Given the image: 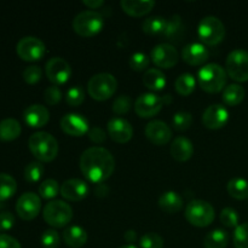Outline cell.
<instances>
[{
  "label": "cell",
  "mask_w": 248,
  "mask_h": 248,
  "mask_svg": "<svg viewBox=\"0 0 248 248\" xmlns=\"http://www.w3.org/2000/svg\"><path fill=\"white\" fill-rule=\"evenodd\" d=\"M137 237V234H136L135 230H128V232H125V239L127 240L128 242H133Z\"/></svg>",
  "instance_id": "816d5d0a"
},
{
  "label": "cell",
  "mask_w": 248,
  "mask_h": 248,
  "mask_svg": "<svg viewBox=\"0 0 248 248\" xmlns=\"http://www.w3.org/2000/svg\"><path fill=\"white\" fill-rule=\"evenodd\" d=\"M131 106H132V101H131L130 96L123 94V96H119L114 101L113 110L114 113L119 114V115H123V114L128 113V110L131 109Z\"/></svg>",
  "instance_id": "ee69618b"
},
{
  "label": "cell",
  "mask_w": 248,
  "mask_h": 248,
  "mask_svg": "<svg viewBox=\"0 0 248 248\" xmlns=\"http://www.w3.org/2000/svg\"><path fill=\"white\" fill-rule=\"evenodd\" d=\"M15 225V216L11 212L0 213V232H7Z\"/></svg>",
  "instance_id": "7dc6e473"
},
{
  "label": "cell",
  "mask_w": 248,
  "mask_h": 248,
  "mask_svg": "<svg viewBox=\"0 0 248 248\" xmlns=\"http://www.w3.org/2000/svg\"><path fill=\"white\" fill-rule=\"evenodd\" d=\"M17 190V183L12 176L7 173H0V201L12 198Z\"/></svg>",
  "instance_id": "1f68e13d"
},
{
  "label": "cell",
  "mask_w": 248,
  "mask_h": 248,
  "mask_svg": "<svg viewBox=\"0 0 248 248\" xmlns=\"http://www.w3.org/2000/svg\"><path fill=\"white\" fill-rule=\"evenodd\" d=\"M104 26V19L99 12L93 10L82 11L75 16L73 21V29L77 34L84 38H90L102 31Z\"/></svg>",
  "instance_id": "277c9868"
},
{
  "label": "cell",
  "mask_w": 248,
  "mask_h": 248,
  "mask_svg": "<svg viewBox=\"0 0 248 248\" xmlns=\"http://www.w3.org/2000/svg\"><path fill=\"white\" fill-rule=\"evenodd\" d=\"M228 193L236 200L248 199V181L244 178H232L228 183Z\"/></svg>",
  "instance_id": "f546056e"
},
{
  "label": "cell",
  "mask_w": 248,
  "mask_h": 248,
  "mask_svg": "<svg viewBox=\"0 0 248 248\" xmlns=\"http://www.w3.org/2000/svg\"><path fill=\"white\" fill-rule=\"evenodd\" d=\"M116 89H118V81L109 73H99L93 75L87 84L89 94L96 101L109 99L115 93Z\"/></svg>",
  "instance_id": "5b68a950"
},
{
  "label": "cell",
  "mask_w": 248,
  "mask_h": 248,
  "mask_svg": "<svg viewBox=\"0 0 248 248\" xmlns=\"http://www.w3.org/2000/svg\"><path fill=\"white\" fill-rule=\"evenodd\" d=\"M58 191H60V186H58V182L55 181V179H46L39 186V195L43 199H46V200L56 198Z\"/></svg>",
  "instance_id": "d590c367"
},
{
  "label": "cell",
  "mask_w": 248,
  "mask_h": 248,
  "mask_svg": "<svg viewBox=\"0 0 248 248\" xmlns=\"http://www.w3.org/2000/svg\"><path fill=\"white\" fill-rule=\"evenodd\" d=\"M229 120V111L222 104L207 107L202 114V124L210 130H218L225 126Z\"/></svg>",
  "instance_id": "9a60e30c"
},
{
  "label": "cell",
  "mask_w": 248,
  "mask_h": 248,
  "mask_svg": "<svg viewBox=\"0 0 248 248\" xmlns=\"http://www.w3.org/2000/svg\"><path fill=\"white\" fill-rule=\"evenodd\" d=\"M143 31L149 35H159L164 34L166 28V19L160 16H153L145 19L142 24Z\"/></svg>",
  "instance_id": "4dcf8cb0"
},
{
  "label": "cell",
  "mask_w": 248,
  "mask_h": 248,
  "mask_svg": "<svg viewBox=\"0 0 248 248\" xmlns=\"http://www.w3.org/2000/svg\"><path fill=\"white\" fill-rule=\"evenodd\" d=\"M108 133L116 143H127L133 136V128L127 120L123 118H113L108 123Z\"/></svg>",
  "instance_id": "ac0fdd59"
},
{
  "label": "cell",
  "mask_w": 248,
  "mask_h": 248,
  "mask_svg": "<svg viewBox=\"0 0 248 248\" xmlns=\"http://www.w3.org/2000/svg\"><path fill=\"white\" fill-rule=\"evenodd\" d=\"M63 240L69 247L80 248L87 242V232L79 225H72L63 232Z\"/></svg>",
  "instance_id": "cb8c5ba5"
},
{
  "label": "cell",
  "mask_w": 248,
  "mask_h": 248,
  "mask_svg": "<svg viewBox=\"0 0 248 248\" xmlns=\"http://www.w3.org/2000/svg\"><path fill=\"white\" fill-rule=\"evenodd\" d=\"M43 216L45 222L53 228H63L73 219V208L62 200H53L46 203Z\"/></svg>",
  "instance_id": "8992f818"
},
{
  "label": "cell",
  "mask_w": 248,
  "mask_h": 248,
  "mask_svg": "<svg viewBox=\"0 0 248 248\" xmlns=\"http://www.w3.org/2000/svg\"><path fill=\"white\" fill-rule=\"evenodd\" d=\"M220 222L224 227L227 228H235L239 227V215L236 211L232 207L223 208L220 212Z\"/></svg>",
  "instance_id": "ab89813d"
},
{
  "label": "cell",
  "mask_w": 248,
  "mask_h": 248,
  "mask_svg": "<svg viewBox=\"0 0 248 248\" xmlns=\"http://www.w3.org/2000/svg\"><path fill=\"white\" fill-rule=\"evenodd\" d=\"M164 106V99L155 93H143L136 99L135 110L140 118H153L160 113Z\"/></svg>",
  "instance_id": "7c38bea8"
},
{
  "label": "cell",
  "mask_w": 248,
  "mask_h": 248,
  "mask_svg": "<svg viewBox=\"0 0 248 248\" xmlns=\"http://www.w3.org/2000/svg\"><path fill=\"white\" fill-rule=\"evenodd\" d=\"M22 132L21 124L16 119L7 118L0 121V140L10 142L19 137Z\"/></svg>",
  "instance_id": "484cf974"
},
{
  "label": "cell",
  "mask_w": 248,
  "mask_h": 248,
  "mask_svg": "<svg viewBox=\"0 0 248 248\" xmlns=\"http://www.w3.org/2000/svg\"><path fill=\"white\" fill-rule=\"evenodd\" d=\"M143 84L152 91H160L166 85V77L160 69L150 68V69L145 70L144 77H143Z\"/></svg>",
  "instance_id": "4316f807"
},
{
  "label": "cell",
  "mask_w": 248,
  "mask_h": 248,
  "mask_svg": "<svg viewBox=\"0 0 248 248\" xmlns=\"http://www.w3.org/2000/svg\"><path fill=\"white\" fill-rule=\"evenodd\" d=\"M199 38L203 44L215 46L223 41L225 36V27L219 18L215 16H207L199 23Z\"/></svg>",
  "instance_id": "ba28073f"
},
{
  "label": "cell",
  "mask_w": 248,
  "mask_h": 248,
  "mask_svg": "<svg viewBox=\"0 0 248 248\" xmlns=\"http://www.w3.org/2000/svg\"><path fill=\"white\" fill-rule=\"evenodd\" d=\"M46 75L48 80L57 86L62 85L69 80L72 75V68L70 64L62 57H52L46 63Z\"/></svg>",
  "instance_id": "8fae6325"
},
{
  "label": "cell",
  "mask_w": 248,
  "mask_h": 248,
  "mask_svg": "<svg viewBox=\"0 0 248 248\" xmlns=\"http://www.w3.org/2000/svg\"><path fill=\"white\" fill-rule=\"evenodd\" d=\"M80 170L90 182L102 184L113 174L115 160L106 148L91 147L80 156Z\"/></svg>",
  "instance_id": "6da1fadb"
},
{
  "label": "cell",
  "mask_w": 248,
  "mask_h": 248,
  "mask_svg": "<svg viewBox=\"0 0 248 248\" xmlns=\"http://www.w3.org/2000/svg\"><path fill=\"white\" fill-rule=\"evenodd\" d=\"M23 119L31 127H43L50 120V111L41 104H31L23 111Z\"/></svg>",
  "instance_id": "ffe728a7"
},
{
  "label": "cell",
  "mask_w": 248,
  "mask_h": 248,
  "mask_svg": "<svg viewBox=\"0 0 248 248\" xmlns=\"http://www.w3.org/2000/svg\"><path fill=\"white\" fill-rule=\"evenodd\" d=\"M227 74L235 81L245 82L248 80V52L242 48L232 50L228 55L227 62Z\"/></svg>",
  "instance_id": "9c48e42d"
},
{
  "label": "cell",
  "mask_w": 248,
  "mask_h": 248,
  "mask_svg": "<svg viewBox=\"0 0 248 248\" xmlns=\"http://www.w3.org/2000/svg\"><path fill=\"white\" fill-rule=\"evenodd\" d=\"M182 57L188 64L190 65H201L208 60L210 52L207 47L200 43L188 44L182 51Z\"/></svg>",
  "instance_id": "44dd1931"
},
{
  "label": "cell",
  "mask_w": 248,
  "mask_h": 248,
  "mask_svg": "<svg viewBox=\"0 0 248 248\" xmlns=\"http://www.w3.org/2000/svg\"><path fill=\"white\" fill-rule=\"evenodd\" d=\"M61 128L67 135L81 137L85 133H89V121L80 114L70 113L61 119Z\"/></svg>",
  "instance_id": "2e32d148"
},
{
  "label": "cell",
  "mask_w": 248,
  "mask_h": 248,
  "mask_svg": "<svg viewBox=\"0 0 248 248\" xmlns=\"http://www.w3.org/2000/svg\"><path fill=\"white\" fill-rule=\"evenodd\" d=\"M145 136L155 145H165L171 140L172 130L166 123L153 120L145 127Z\"/></svg>",
  "instance_id": "e0dca14e"
},
{
  "label": "cell",
  "mask_w": 248,
  "mask_h": 248,
  "mask_svg": "<svg viewBox=\"0 0 248 248\" xmlns=\"http://www.w3.org/2000/svg\"><path fill=\"white\" fill-rule=\"evenodd\" d=\"M173 128L177 131H186L193 124V115L189 111H178L172 118Z\"/></svg>",
  "instance_id": "8d00e7d4"
},
{
  "label": "cell",
  "mask_w": 248,
  "mask_h": 248,
  "mask_svg": "<svg viewBox=\"0 0 248 248\" xmlns=\"http://www.w3.org/2000/svg\"><path fill=\"white\" fill-rule=\"evenodd\" d=\"M186 218L191 225L199 228L208 227L215 220V208L203 200H193L186 208Z\"/></svg>",
  "instance_id": "52a82bcc"
},
{
  "label": "cell",
  "mask_w": 248,
  "mask_h": 248,
  "mask_svg": "<svg viewBox=\"0 0 248 248\" xmlns=\"http://www.w3.org/2000/svg\"><path fill=\"white\" fill-rule=\"evenodd\" d=\"M44 174V166L40 161H31L24 169V178L29 183H36Z\"/></svg>",
  "instance_id": "e575fe53"
},
{
  "label": "cell",
  "mask_w": 248,
  "mask_h": 248,
  "mask_svg": "<svg viewBox=\"0 0 248 248\" xmlns=\"http://www.w3.org/2000/svg\"><path fill=\"white\" fill-rule=\"evenodd\" d=\"M232 240L235 248H248V222L242 223L235 229Z\"/></svg>",
  "instance_id": "f35d334b"
},
{
  "label": "cell",
  "mask_w": 248,
  "mask_h": 248,
  "mask_svg": "<svg viewBox=\"0 0 248 248\" xmlns=\"http://www.w3.org/2000/svg\"><path fill=\"white\" fill-rule=\"evenodd\" d=\"M41 210V200L36 194L24 193L16 202V212L23 220H31Z\"/></svg>",
  "instance_id": "5bb4252c"
},
{
  "label": "cell",
  "mask_w": 248,
  "mask_h": 248,
  "mask_svg": "<svg viewBox=\"0 0 248 248\" xmlns=\"http://www.w3.org/2000/svg\"><path fill=\"white\" fill-rule=\"evenodd\" d=\"M150 58L154 62L155 65L164 69H169L176 65L178 63L179 56L178 51L176 50L173 45L171 44H159L155 46L150 53Z\"/></svg>",
  "instance_id": "4fadbf2b"
},
{
  "label": "cell",
  "mask_w": 248,
  "mask_h": 248,
  "mask_svg": "<svg viewBox=\"0 0 248 248\" xmlns=\"http://www.w3.org/2000/svg\"><path fill=\"white\" fill-rule=\"evenodd\" d=\"M28 147L40 162H51L58 154V142L51 133L39 131L29 137Z\"/></svg>",
  "instance_id": "7a4b0ae2"
},
{
  "label": "cell",
  "mask_w": 248,
  "mask_h": 248,
  "mask_svg": "<svg viewBox=\"0 0 248 248\" xmlns=\"http://www.w3.org/2000/svg\"><path fill=\"white\" fill-rule=\"evenodd\" d=\"M229 244V235L225 230L216 229L208 232L203 240L205 248H225Z\"/></svg>",
  "instance_id": "f1b7e54d"
},
{
  "label": "cell",
  "mask_w": 248,
  "mask_h": 248,
  "mask_svg": "<svg viewBox=\"0 0 248 248\" xmlns=\"http://www.w3.org/2000/svg\"><path fill=\"white\" fill-rule=\"evenodd\" d=\"M120 248H137V247H135V246H133V245H126V246H123V247H120Z\"/></svg>",
  "instance_id": "f5cc1de1"
},
{
  "label": "cell",
  "mask_w": 248,
  "mask_h": 248,
  "mask_svg": "<svg viewBox=\"0 0 248 248\" xmlns=\"http://www.w3.org/2000/svg\"><path fill=\"white\" fill-rule=\"evenodd\" d=\"M195 78L191 74H189V73H184V74L179 75L177 78L176 82H174L176 91L179 94H182V96H189L194 91V89H195Z\"/></svg>",
  "instance_id": "d6a6232c"
},
{
  "label": "cell",
  "mask_w": 248,
  "mask_h": 248,
  "mask_svg": "<svg viewBox=\"0 0 248 248\" xmlns=\"http://www.w3.org/2000/svg\"><path fill=\"white\" fill-rule=\"evenodd\" d=\"M245 96H246V91H245V89L241 85H228L223 90V101H224L225 104L230 107H235L244 101Z\"/></svg>",
  "instance_id": "83f0119b"
},
{
  "label": "cell",
  "mask_w": 248,
  "mask_h": 248,
  "mask_svg": "<svg viewBox=\"0 0 248 248\" xmlns=\"http://www.w3.org/2000/svg\"><path fill=\"white\" fill-rule=\"evenodd\" d=\"M44 99L48 106H56L57 103H60L62 99V92H61L60 87L56 85L48 86L44 92Z\"/></svg>",
  "instance_id": "bcb514c9"
},
{
  "label": "cell",
  "mask_w": 248,
  "mask_h": 248,
  "mask_svg": "<svg viewBox=\"0 0 248 248\" xmlns=\"http://www.w3.org/2000/svg\"><path fill=\"white\" fill-rule=\"evenodd\" d=\"M183 31V23L179 15H173L169 21H166V28L162 35L166 36L169 40L177 39Z\"/></svg>",
  "instance_id": "836d02e7"
},
{
  "label": "cell",
  "mask_w": 248,
  "mask_h": 248,
  "mask_svg": "<svg viewBox=\"0 0 248 248\" xmlns=\"http://www.w3.org/2000/svg\"><path fill=\"white\" fill-rule=\"evenodd\" d=\"M227 80V70L217 63L206 64L199 70V84L208 93H217L224 90Z\"/></svg>",
  "instance_id": "3957f363"
},
{
  "label": "cell",
  "mask_w": 248,
  "mask_h": 248,
  "mask_svg": "<svg viewBox=\"0 0 248 248\" xmlns=\"http://www.w3.org/2000/svg\"><path fill=\"white\" fill-rule=\"evenodd\" d=\"M85 101V90L81 86H73L65 93V102L70 107H78Z\"/></svg>",
  "instance_id": "74e56055"
},
{
  "label": "cell",
  "mask_w": 248,
  "mask_h": 248,
  "mask_svg": "<svg viewBox=\"0 0 248 248\" xmlns=\"http://www.w3.org/2000/svg\"><path fill=\"white\" fill-rule=\"evenodd\" d=\"M41 75H43V72L38 65H29L23 70V79L29 85H34L40 81Z\"/></svg>",
  "instance_id": "f6af8a7d"
},
{
  "label": "cell",
  "mask_w": 248,
  "mask_h": 248,
  "mask_svg": "<svg viewBox=\"0 0 248 248\" xmlns=\"http://www.w3.org/2000/svg\"><path fill=\"white\" fill-rule=\"evenodd\" d=\"M140 244L142 248H162L164 239L156 232H147L140 237Z\"/></svg>",
  "instance_id": "b9f144b4"
},
{
  "label": "cell",
  "mask_w": 248,
  "mask_h": 248,
  "mask_svg": "<svg viewBox=\"0 0 248 248\" xmlns=\"http://www.w3.org/2000/svg\"><path fill=\"white\" fill-rule=\"evenodd\" d=\"M149 63H150V58L143 52L133 53L130 58V67L132 68L133 70H136V72L148 70Z\"/></svg>",
  "instance_id": "60d3db41"
},
{
  "label": "cell",
  "mask_w": 248,
  "mask_h": 248,
  "mask_svg": "<svg viewBox=\"0 0 248 248\" xmlns=\"http://www.w3.org/2000/svg\"><path fill=\"white\" fill-rule=\"evenodd\" d=\"M61 195L69 201H81L89 195V186L79 178L68 179L61 186Z\"/></svg>",
  "instance_id": "d6986e66"
},
{
  "label": "cell",
  "mask_w": 248,
  "mask_h": 248,
  "mask_svg": "<svg viewBox=\"0 0 248 248\" xmlns=\"http://www.w3.org/2000/svg\"><path fill=\"white\" fill-rule=\"evenodd\" d=\"M121 9L127 15L133 17H140L152 11L155 1L152 0H121Z\"/></svg>",
  "instance_id": "603a6c76"
},
{
  "label": "cell",
  "mask_w": 248,
  "mask_h": 248,
  "mask_svg": "<svg viewBox=\"0 0 248 248\" xmlns=\"http://www.w3.org/2000/svg\"><path fill=\"white\" fill-rule=\"evenodd\" d=\"M0 248H22L18 240L7 234H0Z\"/></svg>",
  "instance_id": "c3c4849f"
},
{
  "label": "cell",
  "mask_w": 248,
  "mask_h": 248,
  "mask_svg": "<svg viewBox=\"0 0 248 248\" xmlns=\"http://www.w3.org/2000/svg\"><path fill=\"white\" fill-rule=\"evenodd\" d=\"M17 55L23 61L34 62L43 58L45 55L46 46L43 41L35 36H24L17 43Z\"/></svg>",
  "instance_id": "30bf717a"
},
{
  "label": "cell",
  "mask_w": 248,
  "mask_h": 248,
  "mask_svg": "<svg viewBox=\"0 0 248 248\" xmlns=\"http://www.w3.org/2000/svg\"><path fill=\"white\" fill-rule=\"evenodd\" d=\"M159 206L164 212L173 215L182 210L183 199L176 191H166L159 198Z\"/></svg>",
  "instance_id": "d4e9b609"
},
{
  "label": "cell",
  "mask_w": 248,
  "mask_h": 248,
  "mask_svg": "<svg viewBox=\"0 0 248 248\" xmlns=\"http://www.w3.org/2000/svg\"><path fill=\"white\" fill-rule=\"evenodd\" d=\"M60 235L56 230H45L41 235V245L44 248H57L60 246Z\"/></svg>",
  "instance_id": "7bdbcfd3"
},
{
  "label": "cell",
  "mask_w": 248,
  "mask_h": 248,
  "mask_svg": "<svg viewBox=\"0 0 248 248\" xmlns=\"http://www.w3.org/2000/svg\"><path fill=\"white\" fill-rule=\"evenodd\" d=\"M170 152H171L172 157H173L176 161H188L194 154V145L190 140L181 136V137L174 138L173 142H172L171 144Z\"/></svg>",
  "instance_id": "7402d4cb"
},
{
  "label": "cell",
  "mask_w": 248,
  "mask_h": 248,
  "mask_svg": "<svg viewBox=\"0 0 248 248\" xmlns=\"http://www.w3.org/2000/svg\"><path fill=\"white\" fill-rule=\"evenodd\" d=\"M89 137L92 142L97 143V144H101V143H103L106 140L107 136L101 127H93L91 130H89Z\"/></svg>",
  "instance_id": "681fc988"
},
{
  "label": "cell",
  "mask_w": 248,
  "mask_h": 248,
  "mask_svg": "<svg viewBox=\"0 0 248 248\" xmlns=\"http://www.w3.org/2000/svg\"><path fill=\"white\" fill-rule=\"evenodd\" d=\"M82 4L86 5L89 9L96 10V9H99L101 6H103L104 1L103 0H84V1H82Z\"/></svg>",
  "instance_id": "f907efd6"
}]
</instances>
